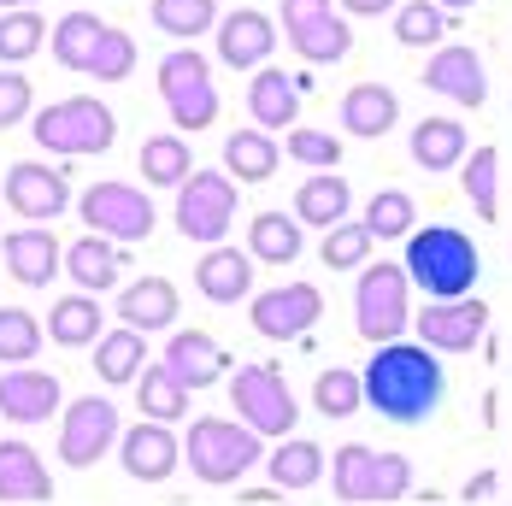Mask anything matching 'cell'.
<instances>
[{
	"label": "cell",
	"mask_w": 512,
	"mask_h": 506,
	"mask_svg": "<svg viewBox=\"0 0 512 506\" xmlns=\"http://www.w3.org/2000/svg\"><path fill=\"white\" fill-rule=\"evenodd\" d=\"M0 6H12V12H30V6H36V0H0Z\"/></svg>",
	"instance_id": "cell-50"
},
{
	"label": "cell",
	"mask_w": 512,
	"mask_h": 506,
	"mask_svg": "<svg viewBox=\"0 0 512 506\" xmlns=\"http://www.w3.org/2000/svg\"><path fill=\"white\" fill-rule=\"evenodd\" d=\"M283 30L312 65H336L354 48V30L342 24V12H330V0H283Z\"/></svg>",
	"instance_id": "cell-12"
},
{
	"label": "cell",
	"mask_w": 512,
	"mask_h": 506,
	"mask_svg": "<svg viewBox=\"0 0 512 506\" xmlns=\"http://www.w3.org/2000/svg\"><path fill=\"white\" fill-rule=\"evenodd\" d=\"M312 401H318V412H324V418H348V412H359L365 389H359L354 371H324V377L312 383Z\"/></svg>",
	"instance_id": "cell-43"
},
{
	"label": "cell",
	"mask_w": 512,
	"mask_h": 506,
	"mask_svg": "<svg viewBox=\"0 0 512 506\" xmlns=\"http://www.w3.org/2000/svg\"><path fill=\"white\" fill-rule=\"evenodd\" d=\"M65 271L77 277V289H83V295H101V289L118 283L124 253L112 248V242H101V236H83V242H71V248H65Z\"/></svg>",
	"instance_id": "cell-29"
},
{
	"label": "cell",
	"mask_w": 512,
	"mask_h": 506,
	"mask_svg": "<svg viewBox=\"0 0 512 506\" xmlns=\"http://www.w3.org/2000/svg\"><path fill=\"white\" fill-rule=\"evenodd\" d=\"M348 177H336V171H318L301 183V195H295V224H318V230H336V224H348Z\"/></svg>",
	"instance_id": "cell-28"
},
{
	"label": "cell",
	"mask_w": 512,
	"mask_h": 506,
	"mask_svg": "<svg viewBox=\"0 0 512 506\" xmlns=\"http://www.w3.org/2000/svg\"><path fill=\"white\" fill-rule=\"evenodd\" d=\"M277 142L265 136V130H236L230 142H224V165L236 171V183H265V177H277Z\"/></svg>",
	"instance_id": "cell-33"
},
{
	"label": "cell",
	"mask_w": 512,
	"mask_h": 506,
	"mask_svg": "<svg viewBox=\"0 0 512 506\" xmlns=\"http://www.w3.org/2000/svg\"><path fill=\"white\" fill-rule=\"evenodd\" d=\"M195 289H201L206 301H218V306H236L248 289H254V259L236 253V248H212L201 265H195Z\"/></svg>",
	"instance_id": "cell-24"
},
{
	"label": "cell",
	"mask_w": 512,
	"mask_h": 506,
	"mask_svg": "<svg viewBox=\"0 0 512 506\" xmlns=\"http://www.w3.org/2000/svg\"><path fill=\"white\" fill-rule=\"evenodd\" d=\"M230 395H236V412H242V424H248L254 436H289V430H295L289 383H283L271 365H242L236 383H230Z\"/></svg>",
	"instance_id": "cell-11"
},
{
	"label": "cell",
	"mask_w": 512,
	"mask_h": 506,
	"mask_svg": "<svg viewBox=\"0 0 512 506\" xmlns=\"http://www.w3.org/2000/svg\"><path fill=\"white\" fill-rule=\"evenodd\" d=\"M489 306L483 301H430L418 312V348H442V354H471L483 342Z\"/></svg>",
	"instance_id": "cell-15"
},
{
	"label": "cell",
	"mask_w": 512,
	"mask_h": 506,
	"mask_svg": "<svg viewBox=\"0 0 512 506\" xmlns=\"http://www.w3.org/2000/svg\"><path fill=\"white\" fill-rule=\"evenodd\" d=\"M324 477V448L318 442H283L271 454V483L277 489H312Z\"/></svg>",
	"instance_id": "cell-36"
},
{
	"label": "cell",
	"mask_w": 512,
	"mask_h": 506,
	"mask_svg": "<svg viewBox=\"0 0 512 506\" xmlns=\"http://www.w3.org/2000/svg\"><path fill=\"white\" fill-rule=\"evenodd\" d=\"M30 77H18V71H0V130H12V124H24V112H30Z\"/></svg>",
	"instance_id": "cell-47"
},
{
	"label": "cell",
	"mask_w": 512,
	"mask_h": 506,
	"mask_svg": "<svg viewBox=\"0 0 512 506\" xmlns=\"http://www.w3.org/2000/svg\"><path fill=\"white\" fill-rule=\"evenodd\" d=\"M177 436L165 430V424H136V430H124V471L136 477V483H159V477H171L177 471Z\"/></svg>",
	"instance_id": "cell-23"
},
{
	"label": "cell",
	"mask_w": 512,
	"mask_h": 506,
	"mask_svg": "<svg viewBox=\"0 0 512 506\" xmlns=\"http://www.w3.org/2000/svg\"><path fill=\"white\" fill-rule=\"evenodd\" d=\"M395 118H401V101H395V89H383V83H354V89L342 95V124H348L354 136H365V142L389 136Z\"/></svg>",
	"instance_id": "cell-25"
},
{
	"label": "cell",
	"mask_w": 512,
	"mask_h": 506,
	"mask_svg": "<svg viewBox=\"0 0 512 506\" xmlns=\"http://www.w3.org/2000/svg\"><path fill=\"white\" fill-rule=\"evenodd\" d=\"M424 89H436V95H448L460 106H483V95H489L483 59L471 48H436V59L424 65Z\"/></svg>",
	"instance_id": "cell-19"
},
{
	"label": "cell",
	"mask_w": 512,
	"mask_h": 506,
	"mask_svg": "<svg viewBox=\"0 0 512 506\" xmlns=\"http://www.w3.org/2000/svg\"><path fill=\"white\" fill-rule=\"evenodd\" d=\"M0 501H53L48 465L30 442H0Z\"/></svg>",
	"instance_id": "cell-27"
},
{
	"label": "cell",
	"mask_w": 512,
	"mask_h": 506,
	"mask_svg": "<svg viewBox=\"0 0 512 506\" xmlns=\"http://www.w3.org/2000/svg\"><path fill=\"white\" fill-rule=\"evenodd\" d=\"M118 318H124V330H136V336L165 330V324L177 318V289H171L165 277H142V283H130V289L118 295Z\"/></svg>",
	"instance_id": "cell-26"
},
{
	"label": "cell",
	"mask_w": 512,
	"mask_h": 506,
	"mask_svg": "<svg viewBox=\"0 0 512 506\" xmlns=\"http://www.w3.org/2000/svg\"><path fill=\"white\" fill-rule=\"evenodd\" d=\"M189 171H195V159H189V142H183V136H148V142H142V177H148V183L183 189Z\"/></svg>",
	"instance_id": "cell-35"
},
{
	"label": "cell",
	"mask_w": 512,
	"mask_h": 506,
	"mask_svg": "<svg viewBox=\"0 0 512 506\" xmlns=\"http://www.w3.org/2000/svg\"><path fill=\"white\" fill-rule=\"evenodd\" d=\"M436 6H448V12H471L477 0H436Z\"/></svg>",
	"instance_id": "cell-49"
},
{
	"label": "cell",
	"mask_w": 512,
	"mask_h": 506,
	"mask_svg": "<svg viewBox=\"0 0 512 506\" xmlns=\"http://www.w3.org/2000/svg\"><path fill=\"white\" fill-rule=\"evenodd\" d=\"M359 389H365V401L377 406L389 424H424L442 406V395H448V377H442V359H430V348L389 342V348L371 354Z\"/></svg>",
	"instance_id": "cell-1"
},
{
	"label": "cell",
	"mask_w": 512,
	"mask_h": 506,
	"mask_svg": "<svg viewBox=\"0 0 512 506\" xmlns=\"http://www.w3.org/2000/svg\"><path fill=\"white\" fill-rule=\"evenodd\" d=\"M412 218H418V206H412V195H401V189H383V195H371V206H365V230H371V242H395V236H412Z\"/></svg>",
	"instance_id": "cell-38"
},
{
	"label": "cell",
	"mask_w": 512,
	"mask_h": 506,
	"mask_svg": "<svg viewBox=\"0 0 512 506\" xmlns=\"http://www.w3.org/2000/svg\"><path fill=\"white\" fill-rule=\"evenodd\" d=\"M289 153L301 159V165H318V171H336L342 165V142L330 136V130H289Z\"/></svg>",
	"instance_id": "cell-46"
},
{
	"label": "cell",
	"mask_w": 512,
	"mask_h": 506,
	"mask_svg": "<svg viewBox=\"0 0 512 506\" xmlns=\"http://www.w3.org/2000/svg\"><path fill=\"white\" fill-rule=\"evenodd\" d=\"M354 324L365 342H377V348H389L401 330L412 324L407 312V271L401 265H389V259H377V265H365L359 271V289H354Z\"/></svg>",
	"instance_id": "cell-6"
},
{
	"label": "cell",
	"mask_w": 512,
	"mask_h": 506,
	"mask_svg": "<svg viewBox=\"0 0 512 506\" xmlns=\"http://www.w3.org/2000/svg\"><path fill=\"white\" fill-rule=\"evenodd\" d=\"M53 406H59V377H53V371L18 365V371L0 377V412H6L12 424H42Z\"/></svg>",
	"instance_id": "cell-20"
},
{
	"label": "cell",
	"mask_w": 512,
	"mask_h": 506,
	"mask_svg": "<svg viewBox=\"0 0 512 506\" xmlns=\"http://www.w3.org/2000/svg\"><path fill=\"white\" fill-rule=\"evenodd\" d=\"M159 95L171 106V124H183V130H206L218 118V89L195 48H177L159 59Z\"/></svg>",
	"instance_id": "cell-8"
},
{
	"label": "cell",
	"mask_w": 512,
	"mask_h": 506,
	"mask_svg": "<svg viewBox=\"0 0 512 506\" xmlns=\"http://www.w3.org/2000/svg\"><path fill=\"white\" fill-rule=\"evenodd\" d=\"M248 259H259V265L301 259V224L283 218V212H259L254 224H248Z\"/></svg>",
	"instance_id": "cell-31"
},
{
	"label": "cell",
	"mask_w": 512,
	"mask_h": 506,
	"mask_svg": "<svg viewBox=\"0 0 512 506\" xmlns=\"http://www.w3.org/2000/svg\"><path fill=\"white\" fill-rule=\"evenodd\" d=\"M277 48V30H271V18L254 12V6H236L224 24H218V59L230 65V71H254L265 65Z\"/></svg>",
	"instance_id": "cell-17"
},
{
	"label": "cell",
	"mask_w": 512,
	"mask_h": 506,
	"mask_svg": "<svg viewBox=\"0 0 512 506\" xmlns=\"http://www.w3.org/2000/svg\"><path fill=\"white\" fill-rule=\"evenodd\" d=\"M48 42V24L36 12H0V65H18Z\"/></svg>",
	"instance_id": "cell-41"
},
{
	"label": "cell",
	"mask_w": 512,
	"mask_h": 506,
	"mask_svg": "<svg viewBox=\"0 0 512 506\" xmlns=\"http://www.w3.org/2000/svg\"><path fill=\"white\" fill-rule=\"evenodd\" d=\"M401 271H407V283H418L430 301H465V289L477 283L483 259H477V248H471V236L448 230V224H430V230L407 236Z\"/></svg>",
	"instance_id": "cell-2"
},
{
	"label": "cell",
	"mask_w": 512,
	"mask_h": 506,
	"mask_svg": "<svg viewBox=\"0 0 512 506\" xmlns=\"http://www.w3.org/2000/svg\"><path fill=\"white\" fill-rule=\"evenodd\" d=\"M83 224L101 236V242H148L154 236V206L142 189H130V183H95L83 201Z\"/></svg>",
	"instance_id": "cell-10"
},
{
	"label": "cell",
	"mask_w": 512,
	"mask_h": 506,
	"mask_svg": "<svg viewBox=\"0 0 512 506\" xmlns=\"http://www.w3.org/2000/svg\"><path fill=\"white\" fill-rule=\"evenodd\" d=\"M154 24L165 36H183V42H195L201 30L218 24V6L212 0H154Z\"/></svg>",
	"instance_id": "cell-40"
},
{
	"label": "cell",
	"mask_w": 512,
	"mask_h": 506,
	"mask_svg": "<svg viewBox=\"0 0 512 506\" xmlns=\"http://www.w3.org/2000/svg\"><path fill=\"white\" fill-rule=\"evenodd\" d=\"M183 389H206V383H218L224 371H230V354L206 336V330H177L171 336V348H165V359H159Z\"/></svg>",
	"instance_id": "cell-18"
},
{
	"label": "cell",
	"mask_w": 512,
	"mask_h": 506,
	"mask_svg": "<svg viewBox=\"0 0 512 506\" xmlns=\"http://www.w3.org/2000/svg\"><path fill=\"white\" fill-rule=\"evenodd\" d=\"M53 59L77 77H101V83H124L136 71V42L124 30H112L95 12H65L53 24Z\"/></svg>",
	"instance_id": "cell-3"
},
{
	"label": "cell",
	"mask_w": 512,
	"mask_h": 506,
	"mask_svg": "<svg viewBox=\"0 0 512 506\" xmlns=\"http://www.w3.org/2000/svg\"><path fill=\"white\" fill-rule=\"evenodd\" d=\"M442 30H448L442 6L412 0V6H401V12H395V36H401V48H430V42H442Z\"/></svg>",
	"instance_id": "cell-44"
},
{
	"label": "cell",
	"mask_w": 512,
	"mask_h": 506,
	"mask_svg": "<svg viewBox=\"0 0 512 506\" xmlns=\"http://www.w3.org/2000/svg\"><path fill=\"white\" fill-rule=\"evenodd\" d=\"M412 159H418L424 171H454L465 159V124H454V118H424V124H412Z\"/></svg>",
	"instance_id": "cell-30"
},
{
	"label": "cell",
	"mask_w": 512,
	"mask_h": 506,
	"mask_svg": "<svg viewBox=\"0 0 512 506\" xmlns=\"http://www.w3.org/2000/svg\"><path fill=\"white\" fill-rule=\"evenodd\" d=\"M248 112H254V124L265 136L283 130V124H295L301 118V77H289L277 65H259L254 89H248Z\"/></svg>",
	"instance_id": "cell-21"
},
{
	"label": "cell",
	"mask_w": 512,
	"mask_h": 506,
	"mask_svg": "<svg viewBox=\"0 0 512 506\" xmlns=\"http://www.w3.org/2000/svg\"><path fill=\"white\" fill-rule=\"evenodd\" d=\"M183 454H189V471L201 483H236L248 465H259V436L248 424H230V418H195Z\"/></svg>",
	"instance_id": "cell-5"
},
{
	"label": "cell",
	"mask_w": 512,
	"mask_h": 506,
	"mask_svg": "<svg viewBox=\"0 0 512 506\" xmlns=\"http://www.w3.org/2000/svg\"><path fill=\"white\" fill-rule=\"evenodd\" d=\"M495 171H501V153L495 148H477L471 159H465L460 183L465 195H471V206H477V218H495L501 212V183H495Z\"/></svg>",
	"instance_id": "cell-39"
},
{
	"label": "cell",
	"mask_w": 512,
	"mask_h": 506,
	"mask_svg": "<svg viewBox=\"0 0 512 506\" xmlns=\"http://www.w3.org/2000/svg\"><path fill=\"white\" fill-rule=\"evenodd\" d=\"M6 201H12L18 218H59L71 206V183H65V171L24 159V165L6 171Z\"/></svg>",
	"instance_id": "cell-16"
},
{
	"label": "cell",
	"mask_w": 512,
	"mask_h": 506,
	"mask_svg": "<svg viewBox=\"0 0 512 506\" xmlns=\"http://www.w3.org/2000/svg\"><path fill=\"white\" fill-rule=\"evenodd\" d=\"M30 130H36V142L48 153H106L112 136H118V118L95 95H71V101L42 106Z\"/></svg>",
	"instance_id": "cell-4"
},
{
	"label": "cell",
	"mask_w": 512,
	"mask_h": 506,
	"mask_svg": "<svg viewBox=\"0 0 512 506\" xmlns=\"http://www.w3.org/2000/svg\"><path fill=\"white\" fill-rule=\"evenodd\" d=\"M330 477H336L342 501H401L412 483V465L407 454H377L365 442H348V448H336Z\"/></svg>",
	"instance_id": "cell-7"
},
{
	"label": "cell",
	"mask_w": 512,
	"mask_h": 506,
	"mask_svg": "<svg viewBox=\"0 0 512 506\" xmlns=\"http://www.w3.org/2000/svg\"><path fill=\"white\" fill-rule=\"evenodd\" d=\"M42 348V324L24 306H0V359H36Z\"/></svg>",
	"instance_id": "cell-42"
},
{
	"label": "cell",
	"mask_w": 512,
	"mask_h": 506,
	"mask_svg": "<svg viewBox=\"0 0 512 506\" xmlns=\"http://www.w3.org/2000/svg\"><path fill=\"white\" fill-rule=\"evenodd\" d=\"M48 336L59 348H89V342H101V306L95 295H65V301L48 312Z\"/></svg>",
	"instance_id": "cell-32"
},
{
	"label": "cell",
	"mask_w": 512,
	"mask_h": 506,
	"mask_svg": "<svg viewBox=\"0 0 512 506\" xmlns=\"http://www.w3.org/2000/svg\"><path fill=\"white\" fill-rule=\"evenodd\" d=\"M318 312H324V295L312 283H283V289L254 295V330L271 342H295L318 324Z\"/></svg>",
	"instance_id": "cell-14"
},
{
	"label": "cell",
	"mask_w": 512,
	"mask_h": 506,
	"mask_svg": "<svg viewBox=\"0 0 512 506\" xmlns=\"http://www.w3.org/2000/svg\"><path fill=\"white\" fill-rule=\"evenodd\" d=\"M236 224V183L224 171H189V183L177 189V230L189 242H224V230Z\"/></svg>",
	"instance_id": "cell-9"
},
{
	"label": "cell",
	"mask_w": 512,
	"mask_h": 506,
	"mask_svg": "<svg viewBox=\"0 0 512 506\" xmlns=\"http://www.w3.org/2000/svg\"><path fill=\"white\" fill-rule=\"evenodd\" d=\"M389 6H401V0H342V12H354V18H377Z\"/></svg>",
	"instance_id": "cell-48"
},
{
	"label": "cell",
	"mask_w": 512,
	"mask_h": 506,
	"mask_svg": "<svg viewBox=\"0 0 512 506\" xmlns=\"http://www.w3.org/2000/svg\"><path fill=\"white\" fill-rule=\"evenodd\" d=\"M136 383H142V412H148V424H171V418L189 412V389H183L165 365H148Z\"/></svg>",
	"instance_id": "cell-37"
},
{
	"label": "cell",
	"mask_w": 512,
	"mask_h": 506,
	"mask_svg": "<svg viewBox=\"0 0 512 506\" xmlns=\"http://www.w3.org/2000/svg\"><path fill=\"white\" fill-rule=\"evenodd\" d=\"M112 442H118V406L101 401V395L71 401L65 430H59V454H65V465H77V471H83V465H95Z\"/></svg>",
	"instance_id": "cell-13"
},
{
	"label": "cell",
	"mask_w": 512,
	"mask_h": 506,
	"mask_svg": "<svg viewBox=\"0 0 512 506\" xmlns=\"http://www.w3.org/2000/svg\"><path fill=\"white\" fill-rule=\"evenodd\" d=\"M59 259H65V248L53 242L48 224H30V230H12L6 236V271L18 277V283H30V289H42L53 271H59Z\"/></svg>",
	"instance_id": "cell-22"
},
{
	"label": "cell",
	"mask_w": 512,
	"mask_h": 506,
	"mask_svg": "<svg viewBox=\"0 0 512 506\" xmlns=\"http://www.w3.org/2000/svg\"><path fill=\"white\" fill-rule=\"evenodd\" d=\"M365 253H371V230L365 224H336V230H324V265L330 271H348V265H365Z\"/></svg>",
	"instance_id": "cell-45"
},
{
	"label": "cell",
	"mask_w": 512,
	"mask_h": 506,
	"mask_svg": "<svg viewBox=\"0 0 512 506\" xmlns=\"http://www.w3.org/2000/svg\"><path fill=\"white\" fill-rule=\"evenodd\" d=\"M148 342L136 336V330H106L101 342H95V371H101L106 383H136L148 365Z\"/></svg>",
	"instance_id": "cell-34"
}]
</instances>
